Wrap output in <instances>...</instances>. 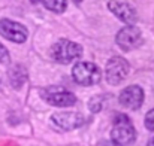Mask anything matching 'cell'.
<instances>
[{
	"label": "cell",
	"instance_id": "obj_1",
	"mask_svg": "<svg viewBox=\"0 0 154 146\" xmlns=\"http://www.w3.org/2000/svg\"><path fill=\"white\" fill-rule=\"evenodd\" d=\"M112 142L117 145H130L136 139V131L126 115H117L114 121V128L111 131Z\"/></svg>",
	"mask_w": 154,
	"mask_h": 146
},
{
	"label": "cell",
	"instance_id": "obj_2",
	"mask_svg": "<svg viewBox=\"0 0 154 146\" xmlns=\"http://www.w3.org/2000/svg\"><path fill=\"white\" fill-rule=\"evenodd\" d=\"M52 58L61 64H69L72 63L73 60L79 58L81 54H82V48L72 42V40H67V39H61L58 40L54 46H52Z\"/></svg>",
	"mask_w": 154,
	"mask_h": 146
},
{
	"label": "cell",
	"instance_id": "obj_3",
	"mask_svg": "<svg viewBox=\"0 0 154 146\" xmlns=\"http://www.w3.org/2000/svg\"><path fill=\"white\" fill-rule=\"evenodd\" d=\"M72 75H73V79L81 85H94L100 81V72L97 66L88 61L76 63L72 70Z\"/></svg>",
	"mask_w": 154,
	"mask_h": 146
},
{
	"label": "cell",
	"instance_id": "obj_4",
	"mask_svg": "<svg viewBox=\"0 0 154 146\" xmlns=\"http://www.w3.org/2000/svg\"><path fill=\"white\" fill-rule=\"evenodd\" d=\"M129 75V63L121 57H112L106 64V81L111 85L121 84Z\"/></svg>",
	"mask_w": 154,
	"mask_h": 146
},
{
	"label": "cell",
	"instance_id": "obj_5",
	"mask_svg": "<svg viewBox=\"0 0 154 146\" xmlns=\"http://www.w3.org/2000/svg\"><path fill=\"white\" fill-rule=\"evenodd\" d=\"M117 43L123 51L138 48L142 43V33L135 25H127L121 28L117 34Z\"/></svg>",
	"mask_w": 154,
	"mask_h": 146
},
{
	"label": "cell",
	"instance_id": "obj_6",
	"mask_svg": "<svg viewBox=\"0 0 154 146\" xmlns=\"http://www.w3.org/2000/svg\"><path fill=\"white\" fill-rule=\"evenodd\" d=\"M44 98L52 104V106H58V107H67L75 104L76 98L72 93L66 91L63 87H48L44 91Z\"/></svg>",
	"mask_w": 154,
	"mask_h": 146
},
{
	"label": "cell",
	"instance_id": "obj_7",
	"mask_svg": "<svg viewBox=\"0 0 154 146\" xmlns=\"http://www.w3.org/2000/svg\"><path fill=\"white\" fill-rule=\"evenodd\" d=\"M0 34L15 43H23L27 39V28L21 25L20 22L11 21V19H2L0 21Z\"/></svg>",
	"mask_w": 154,
	"mask_h": 146
},
{
	"label": "cell",
	"instance_id": "obj_8",
	"mask_svg": "<svg viewBox=\"0 0 154 146\" xmlns=\"http://www.w3.org/2000/svg\"><path fill=\"white\" fill-rule=\"evenodd\" d=\"M52 122L60 130L70 131V130L79 128L84 124V116L76 112H60L52 116Z\"/></svg>",
	"mask_w": 154,
	"mask_h": 146
},
{
	"label": "cell",
	"instance_id": "obj_9",
	"mask_svg": "<svg viewBox=\"0 0 154 146\" xmlns=\"http://www.w3.org/2000/svg\"><path fill=\"white\" fill-rule=\"evenodd\" d=\"M142 101H144V91L138 85H130V87L124 88L120 94V103L124 107H129L132 110L139 109Z\"/></svg>",
	"mask_w": 154,
	"mask_h": 146
},
{
	"label": "cell",
	"instance_id": "obj_10",
	"mask_svg": "<svg viewBox=\"0 0 154 146\" xmlns=\"http://www.w3.org/2000/svg\"><path fill=\"white\" fill-rule=\"evenodd\" d=\"M108 7L114 15H117V18H120L121 21H124L127 24H133L136 21V12L129 3L118 1V0H111L108 3Z\"/></svg>",
	"mask_w": 154,
	"mask_h": 146
},
{
	"label": "cell",
	"instance_id": "obj_11",
	"mask_svg": "<svg viewBox=\"0 0 154 146\" xmlns=\"http://www.w3.org/2000/svg\"><path fill=\"white\" fill-rule=\"evenodd\" d=\"M8 78H9V82H11V85L14 88H20L26 82V79H27V72H26V69L23 66L17 64V66L9 69Z\"/></svg>",
	"mask_w": 154,
	"mask_h": 146
},
{
	"label": "cell",
	"instance_id": "obj_12",
	"mask_svg": "<svg viewBox=\"0 0 154 146\" xmlns=\"http://www.w3.org/2000/svg\"><path fill=\"white\" fill-rule=\"evenodd\" d=\"M45 6L54 12H63L67 6L66 0H45Z\"/></svg>",
	"mask_w": 154,
	"mask_h": 146
},
{
	"label": "cell",
	"instance_id": "obj_13",
	"mask_svg": "<svg viewBox=\"0 0 154 146\" xmlns=\"http://www.w3.org/2000/svg\"><path fill=\"white\" fill-rule=\"evenodd\" d=\"M103 106V97H93L90 100V110L91 112H99Z\"/></svg>",
	"mask_w": 154,
	"mask_h": 146
},
{
	"label": "cell",
	"instance_id": "obj_14",
	"mask_svg": "<svg viewBox=\"0 0 154 146\" xmlns=\"http://www.w3.org/2000/svg\"><path fill=\"white\" fill-rule=\"evenodd\" d=\"M145 125H147L148 130H153L154 131V109L147 113V116H145Z\"/></svg>",
	"mask_w": 154,
	"mask_h": 146
},
{
	"label": "cell",
	"instance_id": "obj_15",
	"mask_svg": "<svg viewBox=\"0 0 154 146\" xmlns=\"http://www.w3.org/2000/svg\"><path fill=\"white\" fill-rule=\"evenodd\" d=\"M0 63H3V64L9 63V52L2 43H0Z\"/></svg>",
	"mask_w": 154,
	"mask_h": 146
},
{
	"label": "cell",
	"instance_id": "obj_16",
	"mask_svg": "<svg viewBox=\"0 0 154 146\" xmlns=\"http://www.w3.org/2000/svg\"><path fill=\"white\" fill-rule=\"evenodd\" d=\"M105 146H121V145H117V143H114V142H106Z\"/></svg>",
	"mask_w": 154,
	"mask_h": 146
},
{
	"label": "cell",
	"instance_id": "obj_17",
	"mask_svg": "<svg viewBox=\"0 0 154 146\" xmlns=\"http://www.w3.org/2000/svg\"><path fill=\"white\" fill-rule=\"evenodd\" d=\"M148 146H154V137L150 140V142H148Z\"/></svg>",
	"mask_w": 154,
	"mask_h": 146
},
{
	"label": "cell",
	"instance_id": "obj_18",
	"mask_svg": "<svg viewBox=\"0 0 154 146\" xmlns=\"http://www.w3.org/2000/svg\"><path fill=\"white\" fill-rule=\"evenodd\" d=\"M32 3H38V1H41V0H30Z\"/></svg>",
	"mask_w": 154,
	"mask_h": 146
},
{
	"label": "cell",
	"instance_id": "obj_19",
	"mask_svg": "<svg viewBox=\"0 0 154 146\" xmlns=\"http://www.w3.org/2000/svg\"><path fill=\"white\" fill-rule=\"evenodd\" d=\"M75 1H76V3H79V1H81V0H75Z\"/></svg>",
	"mask_w": 154,
	"mask_h": 146
}]
</instances>
